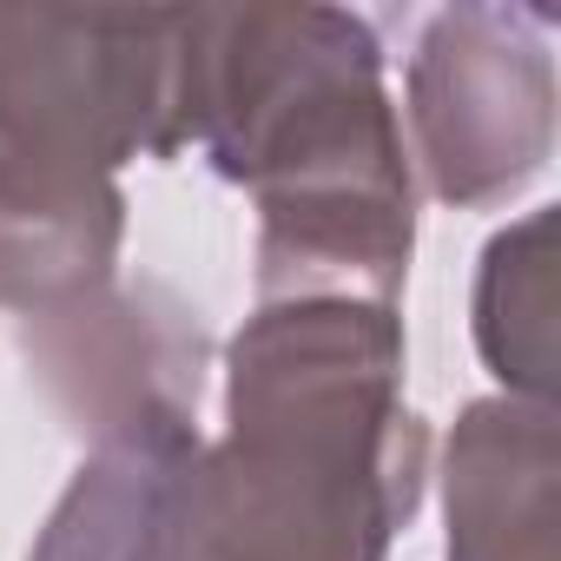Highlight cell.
Listing matches in <instances>:
<instances>
[{
  "instance_id": "cell-1",
  "label": "cell",
  "mask_w": 561,
  "mask_h": 561,
  "mask_svg": "<svg viewBox=\"0 0 561 561\" xmlns=\"http://www.w3.org/2000/svg\"><path fill=\"white\" fill-rule=\"evenodd\" d=\"M423 449L390 305H264L231 344L225 436L179 456L146 561H383Z\"/></svg>"
},
{
  "instance_id": "cell-2",
  "label": "cell",
  "mask_w": 561,
  "mask_h": 561,
  "mask_svg": "<svg viewBox=\"0 0 561 561\" xmlns=\"http://www.w3.org/2000/svg\"><path fill=\"white\" fill-rule=\"evenodd\" d=\"M198 146L257 192V298L390 305L416 192L377 41L337 8L179 14L172 152Z\"/></svg>"
},
{
  "instance_id": "cell-3",
  "label": "cell",
  "mask_w": 561,
  "mask_h": 561,
  "mask_svg": "<svg viewBox=\"0 0 561 561\" xmlns=\"http://www.w3.org/2000/svg\"><path fill=\"white\" fill-rule=\"evenodd\" d=\"M416 165L443 205L515 198L554 146V60L548 14L449 8L410 60Z\"/></svg>"
},
{
  "instance_id": "cell-4",
  "label": "cell",
  "mask_w": 561,
  "mask_h": 561,
  "mask_svg": "<svg viewBox=\"0 0 561 561\" xmlns=\"http://www.w3.org/2000/svg\"><path fill=\"white\" fill-rule=\"evenodd\" d=\"M27 364L60 416L100 449H185L205 331L165 285H93L27 318Z\"/></svg>"
},
{
  "instance_id": "cell-5",
  "label": "cell",
  "mask_w": 561,
  "mask_h": 561,
  "mask_svg": "<svg viewBox=\"0 0 561 561\" xmlns=\"http://www.w3.org/2000/svg\"><path fill=\"white\" fill-rule=\"evenodd\" d=\"M449 561H561L548 403H476L449 443Z\"/></svg>"
},
{
  "instance_id": "cell-6",
  "label": "cell",
  "mask_w": 561,
  "mask_h": 561,
  "mask_svg": "<svg viewBox=\"0 0 561 561\" xmlns=\"http://www.w3.org/2000/svg\"><path fill=\"white\" fill-rule=\"evenodd\" d=\"M185 449H100L54 508L34 561H146L165 482Z\"/></svg>"
},
{
  "instance_id": "cell-7",
  "label": "cell",
  "mask_w": 561,
  "mask_h": 561,
  "mask_svg": "<svg viewBox=\"0 0 561 561\" xmlns=\"http://www.w3.org/2000/svg\"><path fill=\"white\" fill-rule=\"evenodd\" d=\"M548 238H554V218L535 211L522 231H508L489 251L482 291H476L482 357L528 403H541L548 377H554V271H548L554 257H548Z\"/></svg>"
},
{
  "instance_id": "cell-8",
  "label": "cell",
  "mask_w": 561,
  "mask_h": 561,
  "mask_svg": "<svg viewBox=\"0 0 561 561\" xmlns=\"http://www.w3.org/2000/svg\"><path fill=\"white\" fill-rule=\"evenodd\" d=\"M126 205H87V211H54L0 192V305L54 311L93 285H106L113 251H119V218Z\"/></svg>"
}]
</instances>
